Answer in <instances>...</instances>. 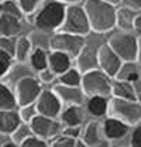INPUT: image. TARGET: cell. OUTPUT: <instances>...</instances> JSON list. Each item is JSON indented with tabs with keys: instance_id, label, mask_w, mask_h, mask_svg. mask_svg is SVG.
Wrapping results in <instances>:
<instances>
[{
	"instance_id": "obj_1",
	"label": "cell",
	"mask_w": 141,
	"mask_h": 147,
	"mask_svg": "<svg viewBox=\"0 0 141 147\" xmlns=\"http://www.w3.org/2000/svg\"><path fill=\"white\" fill-rule=\"evenodd\" d=\"M90 28L97 33H105L116 26V7L105 0H88L85 4Z\"/></svg>"
},
{
	"instance_id": "obj_2",
	"label": "cell",
	"mask_w": 141,
	"mask_h": 147,
	"mask_svg": "<svg viewBox=\"0 0 141 147\" xmlns=\"http://www.w3.org/2000/svg\"><path fill=\"white\" fill-rule=\"evenodd\" d=\"M66 7L61 1H51L45 4L35 16V26L42 31H52L61 27L65 17Z\"/></svg>"
},
{
	"instance_id": "obj_3",
	"label": "cell",
	"mask_w": 141,
	"mask_h": 147,
	"mask_svg": "<svg viewBox=\"0 0 141 147\" xmlns=\"http://www.w3.org/2000/svg\"><path fill=\"white\" fill-rule=\"evenodd\" d=\"M59 30L64 33L78 34V36L88 34L90 31V24H89L85 9L81 6H75V4L66 7L65 17H64V21H62Z\"/></svg>"
},
{
	"instance_id": "obj_4",
	"label": "cell",
	"mask_w": 141,
	"mask_h": 147,
	"mask_svg": "<svg viewBox=\"0 0 141 147\" xmlns=\"http://www.w3.org/2000/svg\"><path fill=\"white\" fill-rule=\"evenodd\" d=\"M81 85H82L83 93L89 96H95V95L109 96L111 93V82L109 79V75L96 69L83 72Z\"/></svg>"
},
{
	"instance_id": "obj_5",
	"label": "cell",
	"mask_w": 141,
	"mask_h": 147,
	"mask_svg": "<svg viewBox=\"0 0 141 147\" xmlns=\"http://www.w3.org/2000/svg\"><path fill=\"white\" fill-rule=\"evenodd\" d=\"M111 115L127 125H136L141 120V103L130 99L116 98L111 102Z\"/></svg>"
},
{
	"instance_id": "obj_6",
	"label": "cell",
	"mask_w": 141,
	"mask_h": 147,
	"mask_svg": "<svg viewBox=\"0 0 141 147\" xmlns=\"http://www.w3.org/2000/svg\"><path fill=\"white\" fill-rule=\"evenodd\" d=\"M50 45L54 51H62L69 57H78L81 50L85 47V38L83 36L61 31L59 34H55L51 38Z\"/></svg>"
},
{
	"instance_id": "obj_7",
	"label": "cell",
	"mask_w": 141,
	"mask_h": 147,
	"mask_svg": "<svg viewBox=\"0 0 141 147\" xmlns=\"http://www.w3.org/2000/svg\"><path fill=\"white\" fill-rule=\"evenodd\" d=\"M110 48L122 58V61H136L138 51V41L131 34H116L109 41Z\"/></svg>"
},
{
	"instance_id": "obj_8",
	"label": "cell",
	"mask_w": 141,
	"mask_h": 147,
	"mask_svg": "<svg viewBox=\"0 0 141 147\" xmlns=\"http://www.w3.org/2000/svg\"><path fill=\"white\" fill-rule=\"evenodd\" d=\"M41 91H42L41 85H40V82L35 78H33V76H23L17 82L16 92H14L17 105L18 106H26V105L34 103Z\"/></svg>"
},
{
	"instance_id": "obj_9",
	"label": "cell",
	"mask_w": 141,
	"mask_h": 147,
	"mask_svg": "<svg viewBox=\"0 0 141 147\" xmlns=\"http://www.w3.org/2000/svg\"><path fill=\"white\" fill-rule=\"evenodd\" d=\"M30 127H31V131L33 134L41 137V139H52L55 137L59 130H61V126L58 122L54 120V117H50V116H44V115H35L34 117L30 120Z\"/></svg>"
},
{
	"instance_id": "obj_10",
	"label": "cell",
	"mask_w": 141,
	"mask_h": 147,
	"mask_svg": "<svg viewBox=\"0 0 141 147\" xmlns=\"http://www.w3.org/2000/svg\"><path fill=\"white\" fill-rule=\"evenodd\" d=\"M97 62L102 67L103 72L109 76H116L122 68V58L116 54L110 45H102L97 51Z\"/></svg>"
},
{
	"instance_id": "obj_11",
	"label": "cell",
	"mask_w": 141,
	"mask_h": 147,
	"mask_svg": "<svg viewBox=\"0 0 141 147\" xmlns=\"http://www.w3.org/2000/svg\"><path fill=\"white\" fill-rule=\"evenodd\" d=\"M35 102V109L40 115L55 117L61 112V100L54 91H41Z\"/></svg>"
},
{
	"instance_id": "obj_12",
	"label": "cell",
	"mask_w": 141,
	"mask_h": 147,
	"mask_svg": "<svg viewBox=\"0 0 141 147\" xmlns=\"http://www.w3.org/2000/svg\"><path fill=\"white\" fill-rule=\"evenodd\" d=\"M54 92L56 93V96L62 103H68V105H81L85 96L83 91L79 86H69L64 84L56 85L54 88Z\"/></svg>"
},
{
	"instance_id": "obj_13",
	"label": "cell",
	"mask_w": 141,
	"mask_h": 147,
	"mask_svg": "<svg viewBox=\"0 0 141 147\" xmlns=\"http://www.w3.org/2000/svg\"><path fill=\"white\" fill-rule=\"evenodd\" d=\"M103 131H105V137L107 140H119L127 134L128 125L117 117H110L105 122Z\"/></svg>"
},
{
	"instance_id": "obj_14",
	"label": "cell",
	"mask_w": 141,
	"mask_h": 147,
	"mask_svg": "<svg viewBox=\"0 0 141 147\" xmlns=\"http://www.w3.org/2000/svg\"><path fill=\"white\" fill-rule=\"evenodd\" d=\"M20 123V115L14 109L0 110V134H11Z\"/></svg>"
},
{
	"instance_id": "obj_15",
	"label": "cell",
	"mask_w": 141,
	"mask_h": 147,
	"mask_svg": "<svg viewBox=\"0 0 141 147\" xmlns=\"http://www.w3.org/2000/svg\"><path fill=\"white\" fill-rule=\"evenodd\" d=\"M83 143L88 146H103L105 142V131L99 122H90L83 133Z\"/></svg>"
},
{
	"instance_id": "obj_16",
	"label": "cell",
	"mask_w": 141,
	"mask_h": 147,
	"mask_svg": "<svg viewBox=\"0 0 141 147\" xmlns=\"http://www.w3.org/2000/svg\"><path fill=\"white\" fill-rule=\"evenodd\" d=\"M97 51L92 45H85L78 54V67L82 72L96 69L97 67Z\"/></svg>"
},
{
	"instance_id": "obj_17",
	"label": "cell",
	"mask_w": 141,
	"mask_h": 147,
	"mask_svg": "<svg viewBox=\"0 0 141 147\" xmlns=\"http://www.w3.org/2000/svg\"><path fill=\"white\" fill-rule=\"evenodd\" d=\"M21 18L0 13V37H16L21 31Z\"/></svg>"
},
{
	"instance_id": "obj_18",
	"label": "cell",
	"mask_w": 141,
	"mask_h": 147,
	"mask_svg": "<svg viewBox=\"0 0 141 147\" xmlns=\"http://www.w3.org/2000/svg\"><path fill=\"white\" fill-rule=\"evenodd\" d=\"M48 64L51 67V71L54 74H64L66 69H69L70 65V57L62 51H54L50 59H48Z\"/></svg>"
},
{
	"instance_id": "obj_19",
	"label": "cell",
	"mask_w": 141,
	"mask_h": 147,
	"mask_svg": "<svg viewBox=\"0 0 141 147\" xmlns=\"http://www.w3.org/2000/svg\"><path fill=\"white\" fill-rule=\"evenodd\" d=\"M111 93L116 98H122V99H130V100H136V93L133 84L128 81H116L111 85Z\"/></svg>"
},
{
	"instance_id": "obj_20",
	"label": "cell",
	"mask_w": 141,
	"mask_h": 147,
	"mask_svg": "<svg viewBox=\"0 0 141 147\" xmlns=\"http://www.w3.org/2000/svg\"><path fill=\"white\" fill-rule=\"evenodd\" d=\"M136 16L137 14L134 9H130L127 6L122 7L116 11V24H119V27H122L123 30H131Z\"/></svg>"
},
{
	"instance_id": "obj_21",
	"label": "cell",
	"mask_w": 141,
	"mask_h": 147,
	"mask_svg": "<svg viewBox=\"0 0 141 147\" xmlns=\"http://www.w3.org/2000/svg\"><path fill=\"white\" fill-rule=\"evenodd\" d=\"M88 110L93 116H97V117L103 116L107 110L106 96H99V95L90 96V100L88 102Z\"/></svg>"
},
{
	"instance_id": "obj_22",
	"label": "cell",
	"mask_w": 141,
	"mask_h": 147,
	"mask_svg": "<svg viewBox=\"0 0 141 147\" xmlns=\"http://www.w3.org/2000/svg\"><path fill=\"white\" fill-rule=\"evenodd\" d=\"M17 106L14 92L4 84H0V110L1 109H14Z\"/></svg>"
},
{
	"instance_id": "obj_23",
	"label": "cell",
	"mask_w": 141,
	"mask_h": 147,
	"mask_svg": "<svg viewBox=\"0 0 141 147\" xmlns=\"http://www.w3.org/2000/svg\"><path fill=\"white\" fill-rule=\"evenodd\" d=\"M30 51H31V41L27 37H20L16 41V48H14L13 57H16L18 62H24V61H27Z\"/></svg>"
},
{
	"instance_id": "obj_24",
	"label": "cell",
	"mask_w": 141,
	"mask_h": 147,
	"mask_svg": "<svg viewBox=\"0 0 141 147\" xmlns=\"http://www.w3.org/2000/svg\"><path fill=\"white\" fill-rule=\"evenodd\" d=\"M116 76H119L120 79H123V81H128V82H134V81H137L138 78H140V75H138V69H137V67L133 64V61H126V64H122V68H120V71L117 72Z\"/></svg>"
},
{
	"instance_id": "obj_25",
	"label": "cell",
	"mask_w": 141,
	"mask_h": 147,
	"mask_svg": "<svg viewBox=\"0 0 141 147\" xmlns=\"http://www.w3.org/2000/svg\"><path fill=\"white\" fill-rule=\"evenodd\" d=\"M62 120L68 126H79L82 122V115L78 105H70L68 109H65V112L62 113Z\"/></svg>"
},
{
	"instance_id": "obj_26",
	"label": "cell",
	"mask_w": 141,
	"mask_h": 147,
	"mask_svg": "<svg viewBox=\"0 0 141 147\" xmlns=\"http://www.w3.org/2000/svg\"><path fill=\"white\" fill-rule=\"evenodd\" d=\"M33 134V131H31V127H30V125H26V123H20L17 126V129L11 133V140H13V143L18 146V144H21L28 136H31Z\"/></svg>"
},
{
	"instance_id": "obj_27",
	"label": "cell",
	"mask_w": 141,
	"mask_h": 147,
	"mask_svg": "<svg viewBox=\"0 0 141 147\" xmlns=\"http://www.w3.org/2000/svg\"><path fill=\"white\" fill-rule=\"evenodd\" d=\"M31 64L37 71H42L48 67V57L42 48H37L31 55Z\"/></svg>"
},
{
	"instance_id": "obj_28",
	"label": "cell",
	"mask_w": 141,
	"mask_h": 147,
	"mask_svg": "<svg viewBox=\"0 0 141 147\" xmlns=\"http://www.w3.org/2000/svg\"><path fill=\"white\" fill-rule=\"evenodd\" d=\"M0 13L11 14V16H16L18 18H21V16H23V11H21L20 6L14 0H3V1H0Z\"/></svg>"
},
{
	"instance_id": "obj_29",
	"label": "cell",
	"mask_w": 141,
	"mask_h": 147,
	"mask_svg": "<svg viewBox=\"0 0 141 147\" xmlns=\"http://www.w3.org/2000/svg\"><path fill=\"white\" fill-rule=\"evenodd\" d=\"M81 79H82V76L76 69H66L64 74H61V84H64V85L79 86Z\"/></svg>"
},
{
	"instance_id": "obj_30",
	"label": "cell",
	"mask_w": 141,
	"mask_h": 147,
	"mask_svg": "<svg viewBox=\"0 0 141 147\" xmlns=\"http://www.w3.org/2000/svg\"><path fill=\"white\" fill-rule=\"evenodd\" d=\"M11 62H13V55L0 48V78L9 72Z\"/></svg>"
},
{
	"instance_id": "obj_31",
	"label": "cell",
	"mask_w": 141,
	"mask_h": 147,
	"mask_svg": "<svg viewBox=\"0 0 141 147\" xmlns=\"http://www.w3.org/2000/svg\"><path fill=\"white\" fill-rule=\"evenodd\" d=\"M35 112H37V109L33 106V103L26 105V106H21V110L18 112L21 122H24V123H30V120L34 117L35 115H37Z\"/></svg>"
},
{
	"instance_id": "obj_32",
	"label": "cell",
	"mask_w": 141,
	"mask_h": 147,
	"mask_svg": "<svg viewBox=\"0 0 141 147\" xmlns=\"http://www.w3.org/2000/svg\"><path fill=\"white\" fill-rule=\"evenodd\" d=\"M41 1H42V0H17L21 11H23V13H27V14H31L35 9L38 7V4H40Z\"/></svg>"
},
{
	"instance_id": "obj_33",
	"label": "cell",
	"mask_w": 141,
	"mask_h": 147,
	"mask_svg": "<svg viewBox=\"0 0 141 147\" xmlns=\"http://www.w3.org/2000/svg\"><path fill=\"white\" fill-rule=\"evenodd\" d=\"M0 48L7 51L9 54L14 55V48H16L14 37H0Z\"/></svg>"
},
{
	"instance_id": "obj_34",
	"label": "cell",
	"mask_w": 141,
	"mask_h": 147,
	"mask_svg": "<svg viewBox=\"0 0 141 147\" xmlns=\"http://www.w3.org/2000/svg\"><path fill=\"white\" fill-rule=\"evenodd\" d=\"M20 146H23V147H31V146L44 147V146H47V142H45L44 139L35 136V134H31V136H28V137H27Z\"/></svg>"
},
{
	"instance_id": "obj_35",
	"label": "cell",
	"mask_w": 141,
	"mask_h": 147,
	"mask_svg": "<svg viewBox=\"0 0 141 147\" xmlns=\"http://www.w3.org/2000/svg\"><path fill=\"white\" fill-rule=\"evenodd\" d=\"M52 144L56 147H72V146H76V140H75V137H69V136L64 134L62 137L55 140Z\"/></svg>"
},
{
	"instance_id": "obj_36",
	"label": "cell",
	"mask_w": 141,
	"mask_h": 147,
	"mask_svg": "<svg viewBox=\"0 0 141 147\" xmlns=\"http://www.w3.org/2000/svg\"><path fill=\"white\" fill-rule=\"evenodd\" d=\"M131 146L141 147V126H138V127L133 131V137H131Z\"/></svg>"
},
{
	"instance_id": "obj_37",
	"label": "cell",
	"mask_w": 141,
	"mask_h": 147,
	"mask_svg": "<svg viewBox=\"0 0 141 147\" xmlns=\"http://www.w3.org/2000/svg\"><path fill=\"white\" fill-rule=\"evenodd\" d=\"M79 133H81V130H79V126H68V127L64 130V134L65 136H69V137H79Z\"/></svg>"
},
{
	"instance_id": "obj_38",
	"label": "cell",
	"mask_w": 141,
	"mask_h": 147,
	"mask_svg": "<svg viewBox=\"0 0 141 147\" xmlns=\"http://www.w3.org/2000/svg\"><path fill=\"white\" fill-rule=\"evenodd\" d=\"M40 78L44 81V82H51L54 79V72L51 69H42V71H40Z\"/></svg>"
},
{
	"instance_id": "obj_39",
	"label": "cell",
	"mask_w": 141,
	"mask_h": 147,
	"mask_svg": "<svg viewBox=\"0 0 141 147\" xmlns=\"http://www.w3.org/2000/svg\"><path fill=\"white\" fill-rule=\"evenodd\" d=\"M133 88H134V93H136V100H138L141 103V79L140 78L133 82Z\"/></svg>"
},
{
	"instance_id": "obj_40",
	"label": "cell",
	"mask_w": 141,
	"mask_h": 147,
	"mask_svg": "<svg viewBox=\"0 0 141 147\" xmlns=\"http://www.w3.org/2000/svg\"><path fill=\"white\" fill-rule=\"evenodd\" d=\"M122 1L130 9H134V10L141 9V0H122Z\"/></svg>"
},
{
	"instance_id": "obj_41",
	"label": "cell",
	"mask_w": 141,
	"mask_h": 147,
	"mask_svg": "<svg viewBox=\"0 0 141 147\" xmlns=\"http://www.w3.org/2000/svg\"><path fill=\"white\" fill-rule=\"evenodd\" d=\"M133 28H136L138 33H141V14H137L133 23Z\"/></svg>"
},
{
	"instance_id": "obj_42",
	"label": "cell",
	"mask_w": 141,
	"mask_h": 147,
	"mask_svg": "<svg viewBox=\"0 0 141 147\" xmlns=\"http://www.w3.org/2000/svg\"><path fill=\"white\" fill-rule=\"evenodd\" d=\"M58 1H61V3H69V4H75V3H79V1H82V0H58Z\"/></svg>"
},
{
	"instance_id": "obj_43",
	"label": "cell",
	"mask_w": 141,
	"mask_h": 147,
	"mask_svg": "<svg viewBox=\"0 0 141 147\" xmlns=\"http://www.w3.org/2000/svg\"><path fill=\"white\" fill-rule=\"evenodd\" d=\"M137 59L141 62V40L138 41V51H137Z\"/></svg>"
},
{
	"instance_id": "obj_44",
	"label": "cell",
	"mask_w": 141,
	"mask_h": 147,
	"mask_svg": "<svg viewBox=\"0 0 141 147\" xmlns=\"http://www.w3.org/2000/svg\"><path fill=\"white\" fill-rule=\"evenodd\" d=\"M105 1H107V3H111V4H117L120 0H105Z\"/></svg>"
},
{
	"instance_id": "obj_45",
	"label": "cell",
	"mask_w": 141,
	"mask_h": 147,
	"mask_svg": "<svg viewBox=\"0 0 141 147\" xmlns=\"http://www.w3.org/2000/svg\"><path fill=\"white\" fill-rule=\"evenodd\" d=\"M0 1H3V0H0Z\"/></svg>"
}]
</instances>
